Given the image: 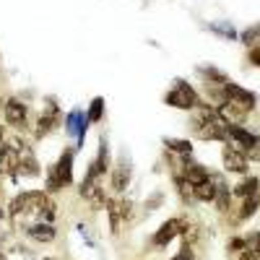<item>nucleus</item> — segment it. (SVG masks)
<instances>
[{
	"instance_id": "f257e3e1",
	"label": "nucleus",
	"mask_w": 260,
	"mask_h": 260,
	"mask_svg": "<svg viewBox=\"0 0 260 260\" xmlns=\"http://www.w3.org/2000/svg\"><path fill=\"white\" fill-rule=\"evenodd\" d=\"M167 104L169 107H177V110H192V107H198V94H195V89L190 83L185 81H177L175 83V89H172L167 94Z\"/></svg>"
},
{
	"instance_id": "f03ea898",
	"label": "nucleus",
	"mask_w": 260,
	"mask_h": 260,
	"mask_svg": "<svg viewBox=\"0 0 260 260\" xmlns=\"http://www.w3.org/2000/svg\"><path fill=\"white\" fill-rule=\"evenodd\" d=\"M71 180H73V154H71V151H65V154L60 156V161L55 164L50 180H47V190L55 192V190H60L62 185H68Z\"/></svg>"
},
{
	"instance_id": "7ed1b4c3",
	"label": "nucleus",
	"mask_w": 260,
	"mask_h": 260,
	"mask_svg": "<svg viewBox=\"0 0 260 260\" xmlns=\"http://www.w3.org/2000/svg\"><path fill=\"white\" fill-rule=\"evenodd\" d=\"M182 232H185L182 219H169V221H164L161 229L154 234V245H156V247H164V245H169L172 240H175L177 234H182Z\"/></svg>"
},
{
	"instance_id": "20e7f679",
	"label": "nucleus",
	"mask_w": 260,
	"mask_h": 260,
	"mask_svg": "<svg viewBox=\"0 0 260 260\" xmlns=\"http://www.w3.org/2000/svg\"><path fill=\"white\" fill-rule=\"evenodd\" d=\"M224 96H226V102H234V104L245 107L247 112L255 107V94L245 91L242 86H237V83H224Z\"/></svg>"
},
{
	"instance_id": "39448f33",
	"label": "nucleus",
	"mask_w": 260,
	"mask_h": 260,
	"mask_svg": "<svg viewBox=\"0 0 260 260\" xmlns=\"http://www.w3.org/2000/svg\"><path fill=\"white\" fill-rule=\"evenodd\" d=\"M221 159H224V167L229 172H237V175H245L247 172V156L242 154V151H237V148L229 146V148H224Z\"/></svg>"
},
{
	"instance_id": "423d86ee",
	"label": "nucleus",
	"mask_w": 260,
	"mask_h": 260,
	"mask_svg": "<svg viewBox=\"0 0 260 260\" xmlns=\"http://www.w3.org/2000/svg\"><path fill=\"white\" fill-rule=\"evenodd\" d=\"M6 120H8V125H13V127L26 125V104L18 102V99H8V102H6Z\"/></svg>"
},
{
	"instance_id": "0eeeda50",
	"label": "nucleus",
	"mask_w": 260,
	"mask_h": 260,
	"mask_svg": "<svg viewBox=\"0 0 260 260\" xmlns=\"http://www.w3.org/2000/svg\"><path fill=\"white\" fill-rule=\"evenodd\" d=\"M57 125V104H50L47 107V112L42 115V120H39V127H37V138H42V136H47L50 130Z\"/></svg>"
},
{
	"instance_id": "6e6552de",
	"label": "nucleus",
	"mask_w": 260,
	"mask_h": 260,
	"mask_svg": "<svg viewBox=\"0 0 260 260\" xmlns=\"http://www.w3.org/2000/svg\"><path fill=\"white\" fill-rule=\"evenodd\" d=\"M182 177L195 187V185H201V182H208V172H206V167H201V164H187L185 167V172H182Z\"/></svg>"
},
{
	"instance_id": "1a4fd4ad",
	"label": "nucleus",
	"mask_w": 260,
	"mask_h": 260,
	"mask_svg": "<svg viewBox=\"0 0 260 260\" xmlns=\"http://www.w3.org/2000/svg\"><path fill=\"white\" fill-rule=\"evenodd\" d=\"M55 234L57 232H55L52 224H37V226L29 229V237H31V240H37V242H52Z\"/></svg>"
},
{
	"instance_id": "9d476101",
	"label": "nucleus",
	"mask_w": 260,
	"mask_h": 260,
	"mask_svg": "<svg viewBox=\"0 0 260 260\" xmlns=\"http://www.w3.org/2000/svg\"><path fill=\"white\" fill-rule=\"evenodd\" d=\"M99 192H102V190H99V177L86 175V177H83V182H81V195H83L86 201H94Z\"/></svg>"
},
{
	"instance_id": "9b49d317",
	"label": "nucleus",
	"mask_w": 260,
	"mask_h": 260,
	"mask_svg": "<svg viewBox=\"0 0 260 260\" xmlns=\"http://www.w3.org/2000/svg\"><path fill=\"white\" fill-rule=\"evenodd\" d=\"M257 187H260L257 177H245L234 187V195H240V198H252V195H257Z\"/></svg>"
},
{
	"instance_id": "f8f14e48",
	"label": "nucleus",
	"mask_w": 260,
	"mask_h": 260,
	"mask_svg": "<svg viewBox=\"0 0 260 260\" xmlns=\"http://www.w3.org/2000/svg\"><path fill=\"white\" fill-rule=\"evenodd\" d=\"M192 195H195L198 201H216V185L211 182V177H208V182L195 185V187H192Z\"/></svg>"
},
{
	"instance_id": "ddd939ff",
	"label": "nucleus",
	"mask_w": 260,
	"mask_h": 260,
	"mask_svg": "<svg viewBox=\"0 0 260 260\" xmlns=\"http://www.w3.org/2000/svg\"><path fill=\"white\" fill-rule=\"evenodd\" d=\"M127 182H130V169H127V167L115 169V175H112V187H115V192H122V190L127 187Z\"/></svg>"
},
{
	"instance_id": "4468645a",
	"label": "nucleus",
	"mask_w": 260,
	"mask_h": 260,
	"mask_svg": "<svg viewBox=\"0 0 260 260\" xmlns=\"http://www.w3.org/2000/svg\"><path fill=\"white\" fill-rule=\"evenodd\" d=\"M257 206H260V195H252V198H245V203H242V211H240V219H250V216L257 211Z\"/></svg>"
},
{
	"instance_id": "2eb2a0df",
	"label": "nucleus",
	"mask_w": 260,
	"mask_h": 260,
	"mask_svg": "<svg viewBox=\"0 0 260 260\" xmlns=\"http://www.w3.org/2000/svg\"><path fill=\"white\" fill-rule=\"evenodd\" d=\"M167 146H169L172 151H177V154H185V156L192 151L190 141H180V138H167Z\"/></svg>"
},
{
	"instance_id": "dca6fc26",
	"label": "nucleus",
	"mask_w": 260,
	"mask_h": 260,
	"mask_svg": "<svg viewBox=\"0 0 260 260\" xmlns=\"http://www.w3.org/2000/svg\"><path fill=\"white\" fill-rule=\"evenodd\" d=\"M242 42H245V45H250V47H257V45H260V26H250V29H245Z\"/></svg>"
},
{
	"instance_id": "f3484780",
	"label": "nucleus",
	"mask_w": 260,
	"mask_h": 260,
	"mask_svg": "<svg viewBox=\"0 0 260 260\" xmlns=\"http://www.w3.org/2000/svg\"><path fill=\"white\" fill-rule=\"evenodd\" d=\"M68 133L71 136H81L83 133V125H81V115L78 112H71V117H68Z\"/></svg>"
},
{
	"instance_id": "a211bd4d",
	"label": "nucleus",
	"mask_w": 260,
	"mask_h": 260,
	"mask_svg": "<svg viewBox=\"0 0 260 260\" xmlns=\"http://www.w3.org/2000/svg\"><path fill=\"white\" fill-rule=\"evenodd\" d=\"M102 115H104V99H102V96H96V99L91 102V110H89V120H91V122H96V120H99Z\"/></svg>"
},
{
	"instance_id": "6ab92c4d",
	"label": "nucleus",
	"mask_w": 260,
	"mask_h": 260,
	"mask_svg": "<svg viewBox=\"0 0 260 260\" xmlns=\"http://www.w3.org/2000/svg\"><path fill=\"white\" fill-rule=\"evenodd\" d=\"M110 208V226L112 232H120V211H117V203H107Z\"/></svg>"
},
{
	"instance_id": "aec40b11",
	"label": "nucleus",
	"mask_w": 260,
	"mask_h": 260,
	"mask_svg": "<svg viewBox=\"0 0 260 260\" xmlns=\"http://www.w3.org/2000/svg\"><path fill=\"white\" fill-rule=\"evenodd\" d=\"M117 211H120V216H130V211H133V203L122 201V203H117Z\"/></svg>"
},
{
	"instance_id": "412c9836",
	"label": "nucleus",
	"mask_w": 260,
	"mask_h": 260,
	"mask_svg": "<svg viewBox=\"0 0 260 260\" xmlns=\"http://www.w3.org/2000/svg\"><path fill=\"white\" fill-rule=\"evenodd\" d=\"M172 260H192V252H190V247H182V252H177Z\"/></svg>"
},
{
	"instance_id": "4be33fe9",
	"label": "nucleus",
	"mask_w": 260,
	"mask_h": 260,
	"mask_svg": "<svg viewBox=\"0 0 260 260\" xmlns=\"http://www.w3.org/2000/svg\"><path fill=\"white\" fill-rule=\"evenodd\" d=\"M240 260H260V255H257V252H247V250H245V252L240 255Z\"/></svg>"
},
{
	"instance_id": "5701e85b",
	"label": "nucleus",
	"mask_w": 260,
	"mask_h": 260,
	"mask_svg": "<svg viewBox=\"0 0 260 260\" xmlns=\"http://www.w3.org/2000/svg\"><path fill=\"white\" fill-rule=\"evenodd\" d=\"M0 141H3V130H0Z\"/></svg>"
},
{
	"instance_id": "b1692460",
	"label": "nucleus",
	"mask_w": 260,
	"mask_h": 260,
	"mask_svg": "<svg viewBox=\"0 0 260 260\" xmlns=\"http://www.w3.org/2000/svg\"><path fill=\"white\" fill-rule=\"evenodd\" d=\"M0 216H3V211H0Z\"/></svg>"
},
{
	"instance_id": "393cba45",
	"label": "nucleus",
	"mask_w": 260,
	"mask_h": 260,
	"mask_svg": "<svg viewBox=\"0 0 260 260\" xmlns=\"http://www.w3.org/2000/svg\"><path fill=\"white\" fill-rule=\"evenodd\" d=\"M257 255H260V250H257Z\"/></svg>"
}]
</instances>
